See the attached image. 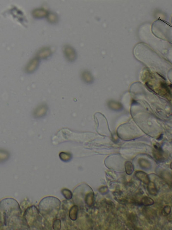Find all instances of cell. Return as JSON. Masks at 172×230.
<instances>
[{
	"label": "cell",
	"instance_id": "1",
	"mask_svg": "<svg viewBox=\"0 0 172 230\" xmlns=\"http://www.w3.org/2000/svg\"><path fill=\"white\" fill-rule=\"evenodd\" d=\"M64 54L66 57L70 61L75 60L76 57V54L74 48L69 46H66L64 49Z\"/></svg>",
	"mask_w": 172,
	"mask_h": 230
},
{
	"label": "cell",
	"instance_id": "2",
	"mask_svg": "<svg viewBox=\"0 0 172 230\" xmlns=\"http://www.w3.org/2000/svg\"><path fill=\"white\" fill-rule=\"evenodd\" d=\"M38 64H39L38 58H35L32 59L26 67V72L28 73H31V72H34L37 67Z\"/></svg>",
	"mask_w": 172,
	"mask_h": 230
},
{
	"label": "cell",
	"instance_id": "3",
	"mask_svg": "<svg viewBox=\"0 0 172 230\" xmlns=\"http://www.w3.org/2000/svg\"><path fill=\"white\" fill-rule=\"evenodd\" d=\"M135 176L139 180L145 184L148 185L149 183L150 179L149 176L146 173L142 171H137L135 173Z\"/></svg>",
	"mask_w": 172,
	"mask_h": 230
},
{
	"label": "cell",
	"instance_id": "4",
	"mask_svg": "<svg viewBox=\"0 0 172 230\" xmlns=\"http://www.w3.org/2000/svg\"><path fill=\"white\" fill-rule=\"evenodd\" d=\"M48 12L42 8L36 9L32 12V15L36 18H42L48 15Z\"/></svg>",
	"mask_w": 172,
	"mask_h": 230
},
{
	"label": "cell",
	"instance_id": "5",
	"mask_svg": "<svg viewBox=\"0 0 172 230\" xmlns=\"http://www.w3.org/2000/svg\"><path fill=\"white\" fill-rule=\"evenodd\" d=\"M52 54V51L50 48L46 47L40 50L37 54L38 58L45 59L50 57Z\"/></svg>",
	"mask_w": 172,
	"mask_h": 230
},
{
	"label": "cell",
	"instance_id": "6",
	"mask_svg": "<svg viewBox=\"0 0 172 230\" xmlns=\"http://www.w3.org/2000/svg\"><path fill=\"white\" fill-rule=\"evenodd\" d=\"M153 155L155 158L158 161H161L163 159L162 150L160 147H157V146H155V149L153 151Z\"/></svg>",
	"mask_w": 172,
	"mask_h": 230
},
{
	"label": "cell",
	"instance_id": "7",
	"mask_svg": "<svg viewBox=\"0 0 172 230\" xmlns=\"http://www.w3.org/2000/svg\"><path fill=\"white\" fill-rule=\"evenodd\" d=\"M148 186V190L149 193L152 195L156 196L158 194V190L155 186V184L153 182H150L149 183Z\"/></svg>",
	"mask_w": 172,
	"mask_h": 230
},
{
	"label": "cell",
	"instance_id": "8",
	"mask_svg": "<svg viewBox=\"0 0 172 230\" xmlns=\"http://www.w3.org/2000/svg\"><path fill=\"white\" fill-rule=\"evenodd\" d=\"M125 168L126 173L128 175H131L134 171V166L133 164L129 161H127L125 163Z\"/></svg>",
	"mask_w": 172,
	"mask_h": 230
},
{
	"label": "cell",
	"instance_id": "9",
	"mask_svg": "<svg viewBox=\"0 0 172 230\" xmlns=\"http://www.w3.org/2000/svg\"><path fill=\"white\" fill-rule=\"evenodd\" d=\"M154 201L150 197H144L141 200V204L145 206H151L153 205Z\"/></svg>",
	"mask_w": 172,
	"mask_h": 230
},
{
	"label": "cell",
	"instance_id": "10",
	"mask_svg": "<svg viewBox=\"0 0 172 230\" xmlns=\"http://www.w3.org/2000/svg\"><path fill=\"white\" fill-rule=\"evenodd\" d=\"M47 19L48 21L50 23H55L57 22L58 18L57 16L55 13H50L47 15Z\"/></svg>",
	"mask_w": 172,
	"mask_h": 230
},
{
	"label": "cell",
	"instance_id": "11",
	"mask_svg": "<svg viewBox=\"0 0 172 230\" xmlns=\"http://www.w3.org/2000/svg\"><path fill=\"white\" fill-rule=\"evenodd\" d=\"M171 211V208L169 206H166L164 208L162 211V214L164 216L169 215Z\"/></svg>",
	"mask_w": 172,
	"mask_h": 230
},
{
	"label": "cell",
	"instance_id": "12",
	"mask_svg": "<svg viewBox=\"0 0 172 230\" xmlns=\"http://www.w3.org/2000/svg\"><path fill=\"white\" fill-rule=\"evenodd\" d=\"M170 168H171V169H172V162L171 163V165H170Z\"/></svg>",
	"mask_w": 172,
	"mask_h": 230
}]
</instances>
